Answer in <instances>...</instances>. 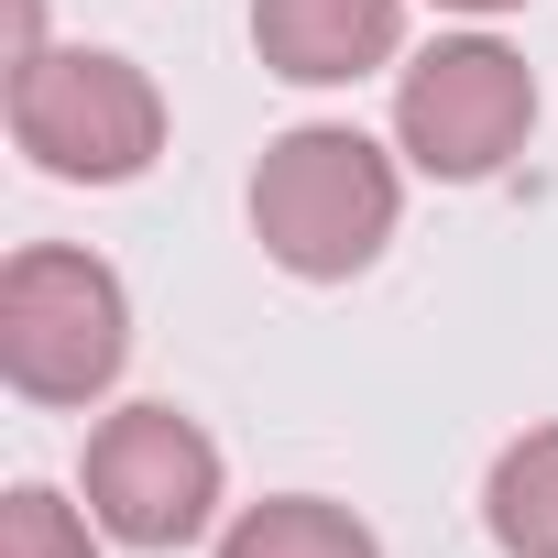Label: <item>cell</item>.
Returning <instances> with one entry per match:
<instances>
[{
  "label": "cell",
  "instance_id": "cell-1",
  "mask_svg": "<svg viewBox=\"0 0 558 558\" xmlns=\"http://www.w3.org/2000/svg\"><path fill=\"white\" fill-rule=\"evenodd\" d=\"M405 154L373 143L362 121H296L274 132L252 165V241L274 274L296 286H351V274L384 263L395 219H405Z\"/></svg>",
  "mask_w": 558,
  "mask_h": 558
},
{
  "label": "cell",
  "instance_id": "cell-2",
  "mask_svg": "<svg viewBox=\"0 0 558 558\" xmlns=\"http://www.w3.org/2000/svg\"><path fill=\"white\" fill-rule=\"evenodd\" d=\"M132 373V286L88 241H23L0 263V384L45 416L110 405Z\"/></svg>",
  "mask_w": 558,
  "mask_h": 558
},
{
  "label": "cell",
  "instance_id": "cell-3",
  "mask_svg": "<svg viewBox=\"0 0 558 558\" xmlns=\"http://www.w3.org/2000/svg\"><path fill=\"white\" fill-rule=\"evenodd\" d=\"M165 88L110 45H45L12 66V154L56 186H132L165 165Z\"/></svg>",
  "mask_w": 558,
  "mask_h": 558
},
{
  "label": "cell",
  "instance_id": "cell-4",
  "mask_svg": "<svg viewBox=\"0 0 558 558\" xmlns=\"http://www.w3.org/2000/svg\"><path fill=\"white\" fill-rule=\"evenodd\" d=\"M536 143V66L504 34H438L395 66V154L427 186H493Z\"/></svg>",
  "mask_w": 558,
  "mask_h": 558
},
{
  "label": "cell",
  "instance_id": "cell-5",
  "mask_svg": "<svg viewBox=\"0 0 558 558\" xmlns=\"http://www.w3.org/2000/svg\"><path fill=\"white\" fill-rule=\"evenodd\" d=\"M77 493H88V514H99L110 547L175 558V547L219 536L230 460H219V438H208L186 405L143 395V405H110V416L88 427V449H77Z\"/></svg>",
  "mask_w": 558,
  "mask_h": 558
},
{
  "label": "cell",
  "instance_id": "cell-6",
  "mask_svg": "<svg viewBox=\"0 0 558 558\" xmlns=\"http://www.w3.org/2000/svg\"><path fill=\"white\" fill-rule=\"evenodd\" d=\"M252 56L286 88H362L405 66V0H252Z\"/></svg>",
  "mask_w": 558,
  "mask_h": 558
},
{
  "label": "cell",
  "instance_id": "cell-7",
  "mask_svg": "<svg viewBox=\"0 0 558 558\" xmlns=\"http://www.w3.org/2000/svg\"><path fill=\"white\" fill-rule=\"evenodd\" d=\"M482 536L504 558H558V416L493 449V471H482Z\"/></svg>",
  "mask_w": 558,
  "mask_h": 558
},
{
  "label": "cell",
  "instance_id": "cell-8",
  "mask_svg": "<svg viewBox=\"0 0 558 558\" xmlns=\"http://www.w3.org/2000/svg\"><path fill=\"white\" fill-rule=\"evenodd\" d=\"M219 558H384V536L329 493H263L219 525Z\"/></svg>",
  "mask_w": 558,
  "mask_h": 558
},
{
  "label": "cell",
  "instance_id": "cell-9",
  "mask_svg": "<svg viewBox=\"0 0 558 558\" xmlns=\"http://www.w3.org/2000/svg\"><path fill=\"white\" fill-rule=\"evenodd\" d=\"M0 558H99V514H77L56 482L0 493Z\"/></svg>",
  "mask_w": 558,
  "mask_h": 558
},
{
  "label": "cell",
  "instance_id": "cell-10",
  "mask_svg": "<svg viewBox=\"0 0 558 558\" xmlns=\"http://www.w3.org/2000/svg\"><path fill=\"white\" fill-rule=\"evenodd\" d=\"M438 12H460V23H504V12H525V0H438Z\"/></svg>",
  "mask_w": 558,
  "mask_h": 558
}]
</instances>
